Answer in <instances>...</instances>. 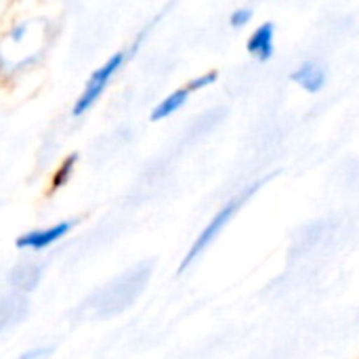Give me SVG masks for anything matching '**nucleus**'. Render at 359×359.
Masks as SVG:
<instances>
[{
  "mask_svg": "<svg viewBox=\"0 0 359 359\" xmlns=\"http://www.w3.org/2000/svg\"><path fill=\"white\" fill-rule=\"evenodd\" d=\"M78 160H80V156L76 151L61 160V164L55 168V172L50 177V189L53 191H57V189H61V187H65L69 183V179H72V175H74V170L78 166Z\"/></svg>",
  "mask_w": 359,
  "mask_h": 359,
  "instance_id": "obj_9",
  "label": "nucleus"
},
{
  "mask_svg": "<svg viewBox=\"0 0 359 359\" xmlns=\"http://www.w3.org/2000/svg\"><path fill=\"white\" fill-rule=\"evenodd\" d=\"M76 223H78L76 219H67V221H59V223H53L46 227L29 229L15 240V246L25 252H44V250L53 248L55 244H59L63 238H67L72 233V229L76 227Z\"/></svg>",
  "mask_w": 359,
  "mask_h": 359,
  "instance_id": "obj_4",
  "label": "nucleus"
},
{
  "mask_svg": "<svg viewBox=\"0 0 359 359\" xmlns=\"http://www.w3.org/2000/svg\"><path fill=\"white\" fill-rule=\"evenodd\" d=\"M290 80L297 86H301L303 90L316 95V93H320L326 86L328 69L324 67V63H320L316 59H307V61H303V63H299L294 67V72L290 74Z\"/></svg>",
  "mask_w": 359,
  "mask_h": 359,
  "instance_id": "obj_6",
  "label": "nucleus"
},
{
  "mask_svg": "<svg viewBox=\"0 0 359 359\" xmlns=\"http://www.w3.org/2000/svg\"><path fill=\"white\" fill-rule=\"evenodd\" d=\"M27 23H17V25H13V29L8 32V38L13 40V42H23V38H25V34H27Z\"/></svg>",
  "mask_w": 359,
  "mask_h": 359,
  "instance_id": "obj_13",
  "label": "nucleus"
},
{
  "mask_svg": "<svg viewBox=\"0 0 359 359\" xmlns=\"http://www.w3.org/2000/svg\"><path fill=\"white\" fill-rule=\"evenodd\" d=\"M217 78H219L217 72H204L202 76H196L194 80H189L187 86H189L191 93H198V90H204V88L212 86V84L217 82Z\"/></svg>",
  "mask_w": 359,
  "mask_h": 359,
  "instance_id": "obj_11",
  "label": "nucleus"
},
{
  "mask_svg": "<svg viewBox=\"0 0 359 359\" xmlns=\"http://www.w3.org/2000/svg\"><path fill=\"white\" fill-rule=\"evenodd\" d=\"M189 97H191V90H189L187 84L181 86V88H177V90H172L162 101H158V105L151 109V120L154 122H160V120H166V118L175 116L181 107H185V103L189 101Z\"/></svg>",
  "mask_w": 359,
  "mask_h": 359,
  "instance_id": "obj_8",
  "label": "nucleus"
},
{
  "mask_svg": "<svg viewBox=\"0 0 359 359\" xmlns=\"http://www.w3.org/2000/svg\"><path fill=\"white\" fill-rule=\"evenodd\" d=\"M154 265L151 263H139L124 273L116 276L111 282L101 286L97 292H93L82 303V313L93 318H111L122 311H126L139 294L145 290L149 278H151Z\"/></svg>",
  "mask_w": 359,
  "mask_h": 359,
  "instance_id": "obj_1",
  "label": "nucleus"
},
{
  "mask_svg": "<svg viewBox=\"0 0 359 359\" xmlns=\"http://www.w3.org/2000/svg\"><path fill=\"white\" fill-rule=\"evenodd\" d=\"M128 55H130L128 50H118V53H114L105 63H101V67H97V69L90 74V78L86 80L82 93L78 95V99H76L74 105H72V116H74V118H82V116L101 99V95L107 90L109 82L116 78V74H118V72L122 69V65L126 63Z\"/></svg>",
  "mask_w": 359,
  "mask_h": 359,
  "instance_id": "obj_3",
  "label": "nucleus"
},
{
  "mask_svg": "<svg viewBox=\"0 0 359 359\" xmlns=\"http://www.w3.org/2000/svg\"><path fill=\"white\" fill-rule=\"evenodd\" d=\"M250 21H252V8H248V6H240V8H236V11L229 15V25L236 27V29L246 27Z\"/></svg>",
  "mask_w": 359,
  "mask_h": 359,
  "instance_id": "obj_10",
  "label": "nucleus"
},
{
  "mask_svg": "<svg viewBox=\"0 0 359 359\" xmlns=\"http://www.w3.org/2000/svg\"><path fill=\"white\" fill-rule=\"evenodd\" d=\"M246 50L261 63L269 61L276 53V25L271 21H265L259 27H255L246 40Z\"/></svg>",
  "mask_w": 359,
  "mask_h": 359,
  "instance_id": "obj_7",
  "label": "nucleus"
},
{
  "mask_svg": "<svg viewBox=\"0 0 359 359\" xmlns=\"http://www.w3.org/2000/svg\"><path fill=\"white\" fill-rule=\"evenodd\" d=\"M53 351H55V347H50V345H36V347L23 351L17 359H48L53 355Z\"/></svg>",
  "mask_w": 359,
  "mask_h": 359,
  "instance_id": "obj_12",
  "label": "nucleus"
},
{
  "mask_svg": "<svg viewBox=\"0 0 359 359\" xmlns=\"http://www.w3.org/2000/svg\"><path fill=\"white\" fill-rule=\"evenodd\" d=\"M267 179H261V181H255V183H250L248 187H244L242 191H238L233 198H229L215 215H212V219L202 227V231L198 233V238L194 240V244L189 246V250H187V255L183 257V261H181V265H179V273H183V271H187L196 261H200L202 259V255L215 244V240L225 231V227L231 223V219L244 208V204L263 187V183H265Z\"/></svg>",
  "mask_w": 359,
  "mask_h": 359,
  "instance_id": "obj_2",
  "label": "nucleus"
},
{
  "mask_svg": "<svg viewBox=\"0 0 359 359\" xmlns=\"http://www.w3.org/2000/svg\"><path fill=\"white\" fill-rule=\"evenodd\" d=\"M44 276V265L38 261H23L8 271V288L19 294H29L38 288Z\"/></svg>",
  "mask_w": 359,
  "mask_h": 359,
  "instance_id": "obj_5",
  "label": "nucleus"
}]
</instances>
